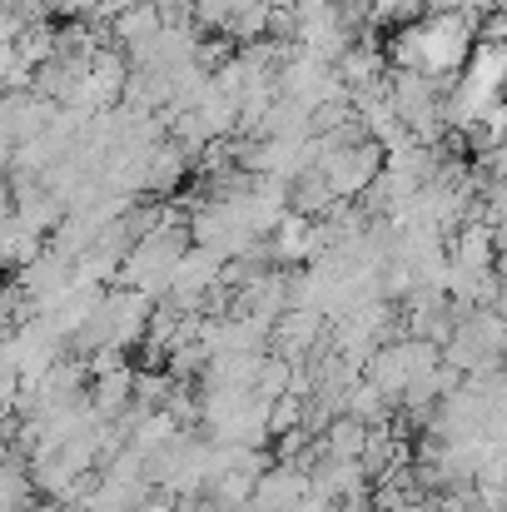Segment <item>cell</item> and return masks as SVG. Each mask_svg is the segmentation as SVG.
<instances>
[{"label": "cell", "instance_id": "7a4b0ae2", "mask_svg": "<svg viewBox=\"0 0 507 512\" xmlns=\"http://www.w3.org/2000/svg\"><path fill=\"white\" fill-rule=\"evenodd\" d=\"M388 170V150L378 145V140H368V145H353V150H338L324 160V174H329V184H334L338 199H348V204H358L373 184H378V174Z\"/></svg>", "mask_w": 507, "mask_h": 512}, {"label": "cell", "instance_id": "3957f363", "mask_svg": "<svg viewBox=\"0 0 507 512\" xmlns=\"http://www.w3.org/2000/svg\"><path fill=\"white\" fill-rule=\"evenodd\" d=\"M309 493H314V473H309V468H299V463H274V468L259 478V488H254V498H249L244 512H294Z\"/></svg>", "mask_w": 507, "mask_h": 512}, {"label": "cell", "instance_id": "8fae6325", "mask_svg": "<svg viewBox=\"0 0 507 512\" xmlns=\"http://www.w3.org/2000/svg\"><path fill=\"white\" fill-rule=\"evenodd\" d=\"M209 348L199 339H189V343H179V348H169V358H165V373L174 378V383H199L204 373H209Z\"/></svg>", "mask_w": 507, "mask_h": 512}, {"label": "cell", "instance_id": "ac0fdd59", "mask_svg": "<svg viewBox=\"0 0 507 512\" xmlns=\"http://www.w3.org/2000/svg\"><path fill=\"white\" fill-rule=\"evenodd\" d=\"M498 314L507 319V284H503V294H498Z\"/></svg>", "mask_w": 507, "mask_h": 512}, {"label": "cell", "instance_id": "e0dca14e", "mask_svg": "<svg viewBox=\"0 0 507 512\" xmlns=\"http://www.w3.org/2000/svg\"><path fill=\"white\" fill-rule=\"evenodd\" d=\"M140 512H179V498H169V493H160V488H155V498H150Z\"/></svg>", "mask_w": 507, "mask_h": 512}, {"label": "cell", "instance_id": "ba28073f", "mask_svg": "<svg viewBox=\"0 0 507 512\" xmlns=\"http://www.w3.org/2000/svg\"><path fill=\"white\" fill-rule=\"evenodd\" d=\"M334 204H338V194H334V184H329V174H324V170L304 174V179L294 184V214L329 219V214H334Z\"/></svg>", "mask_w": 507, "mask_h": 512}, {"label": "cell", "instance_id": "7c38bea8", "mask_svg": "<svg viewBox=\"0 0 507 512\" xmlns=\"http://www.w3.org/2000/svg\"><path fill=\"white\" fill-rule=\"evenodd\" d=\"M169 393H174V378H169L165 368H135V408L140 413L165 408Z\"/></svg>", "mask_w": 507, "mask_h": 512}, {"label": "cell", "instance_id": "30bf717a", "mask_svg": "<svg viewBox=\"0 0 507 512\" xmlns=\"http://www.w3.org/2000/svg\"><path fill=\"white\" fill-rule=\"evenodd\" d=\"M368 438H373V428H368V423H358V418H348V413L334 418V423H329V433H324L329 453H334V458H353V463L363 458Z\"/></svg>", "mask_w": 507, "mask_h": 512}, {"label": "cell", "instance_id": "277c9868", "mask_svg": "<svg viewBox=\"0 0 507 512\" xmlns=\"http://www.w3.org/2000/svg\"><path fill=\"white\" fill-rule=\"evenodd\" d=\"M448 259L458 269H498V229L488 219L478 224H463L453 239H448Z\"/></svg>", "mask_w": 507, "mask_h": 512}, {"label": "cell", "instance_id": "9c48e42d", "mask_svg": "<svg viewBox=\"0 0 507 512\" xmlns=\"http://www.w3.org/2000/svg\"><path fill=\"white\" fill-rule=\"evenodd\" d=\"M294 378H299V363H294V358H284V353H269V358H264V368H259L254 393H259L264 403H279V398H289V393H294Z\"/></svg>", "mask_w": 507, "mask_h": 512}, {"label": "cell", "instance_id": "9a60e30c", "mask_svg": "<svg viewBox=\"0 0 507 512\" xmlns=\"http://www.w3.org/2000/svg\"><path fill=\"white\" fill-rule=\"evenodd\" d=\"M294 428H304V398H299V393L269 403V433L284 438V433H294Z\"/></svg>", "mask_w": 507, "mask_h": 512}, {"label": "cell", "instance_id": "2e32d148", "mask_svg": "<svg viewBox=\"0 0 507 512\" xmlns=\"http://www.w3.org/2000/svg\"><path fill=\"white\" fill-rule=\"evenodd\" d=\"M120 368H130V353H125V348H100V353L90 358V373H95V378L120 373Z\"/></svg>", "mask_w": 507, "mask_h": 512}, {"label": "cell", "instance_id": "8992f818", "mask_svg": "<svg viewBox=\"0 0 507 512\" xmlns=\"http://www.w3.org/2000/svg\"><path fill=\"white\" fill-rule=\"evenodd\" d=\"M189 155L174 145V140H165L155 155H150V199H169L179 184H184V174H189Z\"/></svg>", "mask_w": 507, "mask_h": 512}, {"label": "cell", "instance_id": "5bb4252c", "mask_svg": "<svg viewBox=\"0 0 507 512\" xmlns=\"http://www.w3.org/2000/svg\"><path fill=\"white\" fill-rule=\"evenodd\" d=\"M269 15H274V5H249V10H239L234 15V25H229V35L234 40H269Z\"/></svg>", "mask_w": 507, "mask_h": 512}, {"label": "cell", "instance_id": "6da1fadb", "mask_svg": "<svg viewBox=\"0 0 507 512\" xmlns=\"http://www.w3.org/2000/svg\"><path fill=\"white\" fill-rule=\"evenodd\" d=\"M493 15V10H488ZM488 15H453V10H428L423 20L393 30L388 40V65L393 70H423L433 80H458L473 60V40Z\"/></svg>", "mask_w": 507, "mask_h": 512}, {"label": "cell", "instance_id": "5b68a950", "mask_svg": "<svg viewBox=\"0 0 507 512\" xmlns=\"http://www.w3.org/2000/svg\"><path fill=\"white\" fill-rule=\"evenodd\" d=\"M90 403L105 423H120L130 408H135V368H120V373H105L90 383Z\"/></svg>", "mask_w": 507, "mask_h": 512}, {"label": "cell", "instance_id": "4fadbf2b", "mask_svg": "<svg viewBox=\"0 0 507 512\" xmlns=\"http://www.w3.org/2000/svg\"><path fill=\"white\" fill-rule=\"evenodd\" d=\"M234 15H239V0H194V25L204 35H229Z\"/></svg>", "mask_w": 507, "mask_h": 512}, {"label": "cell", "instance_id": "52a82bcc", "mask_svg": "<svg viewBox=\"0 0 507 512\" xmlns=\"http://www.w3.org/2000/svg\"><path fill=\"white\" fill-rule=\"evenodd\" d=\"M165 30V20H160V10L150 5V0H140V5H130L120 20H115V40L125 45V50H140V45H150L155 35Z\"/></svg>", "mask_w": 507, "mask_h": 512}]
</instances>
